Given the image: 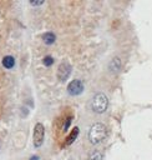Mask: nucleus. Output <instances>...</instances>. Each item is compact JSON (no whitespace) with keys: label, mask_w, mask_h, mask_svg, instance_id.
I'll return each instance as SVG.
<instances>
[{"label":"nucleus","mask_w":152,"mask_h":160,"mask_svg":"<svg viewBox=\"0 0 152 160\" xmlns=\"http://www.w3.org/2000/svg\"><path fill=\"white\" fill-rule=\"evenodd\" d=\"M107 136V128L101 124V122H96L93 124L91 128H90V131H88V140L91 144L96 145V144H100L102 142Z\"/></svg>","instance_id":"1"},{"label":"nucleus","mask_w":152,"mask_h":160,"mask_svg":"<svg viewBox=\"0 0 152 160\" xmlns=\"http://www.w3.org/2000/svg\"><path fill=\"white\" fill-rule=\"evenodd\" d=\"M108 106V99L107 96L103 94V92H97L95 94V96L92 98V101H91V109L97 112V114H102L106 111Z\"/></svg>","instance_id":"2"},{"label":"nucleus","mask_w":152,"mask_h":160,"mask_svg":"<svg viewBox=\"0 0 152 160\" xmlns=\"http://www.w3.org/2000/svg\"><path fill=\"white\" fill-rule=\"evenodd\" d=\"M44 136H45V128L41 122H37L34 129V146L40 148L44 142Z\"/></svg>","instance_id":"3"},{"label":"nucleus","mask_w":152,"mask_h":160,"mask_svg":"<svg viewBox=\"0 0 152 160\" xmlns=\"http://www.w3.org/2000/svg\"><path fill=\"white\" fill-rule=\"evenodd\" d=\"M71 74V65L67 61H64L57 68V79L60 81H65Z\"/></svg>","instance_id":"4"},{"label":"nucleus","mask_w":152,"mask_h":160,"mask_svg":"<svg viewBox=\"0 0 152 160\" xmlns=\"http://www.w3.org/2000/svg\"><path fill=\"white\" fill-rule=\"evenodd\" d=\"M82 91H83V82L81 80H72L67 85V92L72 96L80 95Z\"/></svg>","instance_id":"5"},{"label":"nucleus","mask_w":152,"mask_h":160,"mask_svg":"<svg viewBox=\"0 0 152 160\" xmlns=\"http://www.w3.org/2000/svg\"><path fill=\"white\" fill-rule=\"evenodd\" d=\"M1 62H2V66L5 69H11L15 65V59L11 55H7V56H4L2 58V61Z\"/></svg>","instance_id":"6"},{"label":"nucleus","mask_w":152,"mask_h":160,"mask_svg":"<svg viewBox=\"0 0 152 160\" xmlns=\"http://www.w3.org/2000/svg\"><path fill=\"white\" fill-rule=\"evenodd\" d=\"M55 40H56V36H55L54 32H45V34L42 35V41H44L46 45H51V44H54Z\"/></svg>","instance_id":"7"},{"label":"nucleus","mask_w":152,"mask_h":160,"mask_svg":"<svg viewBox=\"0 0 152 160\" xmlns=\"http://www.w3.org/2000/svg\"><path fill=\"white\" fill-rule=\"evenodd\" d=\"M78 135V128L76 126V128H74L72 129V131H71V134L67 136V140H66V145H70V144H72L74 141H75V139H76V136Z\"/></svg>","instance_id":"8"},{"label":"nucleus","mask_w":152,"mask_h":160,"mask_svg":"<svg viewBox=\"0 0 152 160\" xmlns=\"http://www.w3.org/2000/svg\"><path fill=\"white\" fill-rule=\"evenodd\" d=\"M120 66H121V62H120V59H118V58L112 59V61L110 62V69H111V71H112V70H113V71H118Z\"/></svg>","instance_id":"9"},{"label":"nucleus","mask_w":152,"mask_h":160,"mask_svg":"<svg viewBox=\"0 0 152 160\" xmlns=\"http://www.w3.org/2000/svg\"><path fill=\"white\" fill-rule=\"evenodd\" d=\"M88 160H102V155H101V152H100V151L95 150V151H92V152L90 154Z\"/></svg>","instance_id":"10"},{"label":"nucleus","mask_w":152,"mask_h":160,"mask_svg":"<svg viewBox=\"0 0 152 160\" xmlns=\"http://www.w3.org/2000/svg\"><path fill=\"white\" fill-rule=\"evenodd\" d=\"M42 62H44L45 66H51V65L54 64V59H52V56L47 55V56H45V58L42 59Z\"/></svg>","instance_id":"11"},{"label":"nucleus","mask_w":152,"mask_h":160,"mask_svg":"<svg viewBox=\"0 0 152 160\" xmlns=\"http://www.w3.org/2000/svg\"><path fill=\"white\" fill-rule=\"evenodd\" d=\"M70 122H71V118H67V120H66V122H65V126H64V130H65V131H66L67 128L70 126Z\"/></svg>","instance_id":"12"},{"label":"nucleus","mask_w":152,"mask_h":160,"mask_svg":"<svg viewBox=\"0 0 152 160\" xmlns=\"http://www.w3.org/2000/svg\"><path fill=\"white\" fill-rule=\"evenodd\" d=\"M30 4H31V5H42L44 1H31Z\"/></svg>","instance_id":"13"},{"label":"nucleus","mask_w":152,"mask_h":160,"mask_svg":"<svg viewBox=\"0 0 152 160\" xmlns=\"http://www.w3.org/2000/svg\"><path fill=\"white\" fill-rule=\"evenodd\" d=\"M31 160H39V158H37V156H32Z\"/></svg>","instance_id":"14"}]
</instances>
